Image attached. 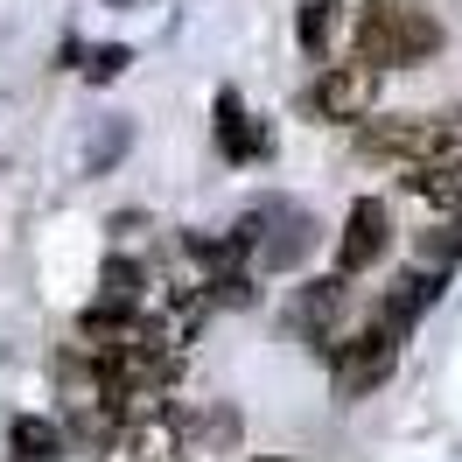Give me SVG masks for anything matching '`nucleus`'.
<instances>
[{"label": "nucleus", "instance_id": "nucleus-2", "mask_svg": "<svg viewBox=\"0 0 462 462\" xmlns=\"http://www.w3.org/2000/svg\"><path fill=\"white\" fill-rule=\"evenodd\" d=\"M357 154L400 162V169H434V162H456V126L428 113H385L372 126H357Z\"/></svg>", "mask_w": 462, "mask_h": 462}, {"label": "nucleus", "instance_id": "nucleus-11", "mask_svg": "<svg viewBox=\"0 0 462 462\" xmlns=\"http://www.w3.org/2000/svg\"><path fill=\"white\" fill-rule=\"evenodd\" d=\"M406 189L434 210H462V162H434V169H406Z\"/></svg>", "mask_w": 462, "mask_h": 462}, {"label": "nucleus", "instance_id": "nucleus-6", "mask_svg": "<svg viewBox=\"0 0 462 462\" xmlns=\"http://www.w3.org/2000/svg\"><path fill=\"white\" fill-rule=\"evenodd\" d=\"M441 288H448V273L413 266V273H400V281L385 288V301H378V316H372V322L385 329V337H406V329H413V322H420L434 301H441Z\"/></svg>", "mask_w": 462, "mask_h": 462}, {"label": "nucleus", "instance_id": "nucleus-10", "mask_svg": "<svg viewBox=\"0 0 462 462\" xmlns=\"http://www.w3.org/2000/svg\"><path fill=\"white\" fill-rule=\"evenodd\" d=\"M344 288H350L344 273H322V281H309V288L294 294V322L316 337V350L329 344V337H322V316H337V309H344Z\"/></svg>", "mask_w": 462, "mask_h": 462}, {"label": "nucleus", "instance_id": "nucleus-12", "mask_svg": "<svg viewBox=\"0 0 462 462\" xmlns=\"http://www.w3.org/2000/svg\"><path fill=\"white\" fill-rule=\"evenodd\" d=\"M231 434H238V413H189L182 434H175V448H182V456H197V448H225Z\"/></svg>", "mask_w": 462, "mask_h": 462}, {"label": "nucleus", "instance_id": "nucleus-16", "mask_svg": "<svg viewBox=\"0 0 462 462\" xmlns=\"http://www.w3.org/2000/svg\"><path fill=\"white\" fill-rule=\"evenodd\" d=\"M126 63H134V50H126V42H106V50H91L85 78H91V85H106V78H119Z\"/></svg>", "mask_w": 462, "mask_h": 462}, {"label": "nucleus", "instance_id": "nucleus-13", "mask_svg": "<svg viewBox=\"0 0 462 462\" xmlns=\"http://www.w3.org/2000/svg\"><path fill=\"white\" fill-rule=\"evenodd\" d=\"M329 29H337V7H329V0H301L294 35H301V50H309V57H322V63H329Z\"/></svg>", "mask_w": 462, "mask_h": 462}, {"label": "nucleus", "instance_id": "nucleus-5", "mask_svg": "<svg viewBox=\"0 0 462 462\" xmlns=\"http://www.w3.org/2000/svg\"><path fill=\"white\" fill-rule=\"evenodd\" d=\"M385 245H393V210H385V197H357L344 217V238H337V273H365V266L385 260Z\"/></svg>", "mask_w": 462, "mask_h": 462}, {"label": "nucleus", "instance_id": "nucleus-8", "mask_svg": "<svg viewBox=\"0 0 462 462\" xmlns=\"http://www.w3.org/2000/svg\"><path fill=\"white\" fill-rule=\"evenodd\" d=\"M70 448V428H57L50 413H22L14 428H7V456L14 462H57Z\"/></svg>", "mask_w": 462, "mask_h": 462}, {"label": "nucleus", "instance_id": "nucleus-3", "mask_svg": "<svg viewBox=\"0 0 462 462\" xmlns=\"http://www.w3.org/2000/svg\"><path fill=\"white\" fill-rule=\"evenodd\" d=\"M309 119H322V126H372V106H378V70L372 63H322L316 85H309Z\"/></svg>", "mask_w": 462, "mask_h": 462}, {"label": "nucleus", "instance_id": "nucleus-14", "mask_svg": "<svg viewBox=\"0 0 462 462\" xmlns=\"http://www.w3.org/2000/svg\"><path fill=\"white\" fill-rule=\"evenodd\" d=\"M420 253H428V266H434V273H448V266L462 260V217H448V225H434Z\"/></svg>", "mask_w": 462, "mask_h": 462}, {"label": "nucleus", "instance_id": "nucleus-9", "mask_svg": "<svg viewBox=\"0 0 462 462\" xmlns=\"http://www.w3.org/2000/svg\"><path fill=\"white\" fill-rule=\"evenodd\" d=\"M273 217H281V238H260V260L273 266V273H288V266H301L316 253V225H309L301 210H288V203H273Z\"/></svg>", "mask_w": 462, "mask_h": 462}, {"label": "nucleus", "instance_id": "nucleus-4", "mask_svg": "<svg viewBox=\"0 0 462 462\" xmlns=\"http://www.w3.org/2000/svg\"><path fill=\"white\" fill-rule=\"evenodd\" d=\"M322 365L337 372V385H344L350 400H365L372 385H385L393 378V365H400V337H385V329H357V337H337V344H322Z\"/></svg>", "mask_w": 462, "mask_h": 462}, {"label": "nucleus", "instance_id": "nucleus-17", "mask_svg": "<svg viewBox=\"0 0 462 462\" xmlns=\"http://www.w3.org/2000/svg\"><path fill=\"white\" fill-rule=\"evenodd\" d=\"M260 462H273V456H260Z\"/></svg>", "mask_w": 462, "mask_h": 462}, {"label": "nucleus", "instance_id": "nucleus-1", "mask_svg": "<svg viewBox=\"0 0 462 462\" xmlns=\"http://www.w3.org/2000/svg\"><path fill=\"white\" fill-rule=\"evenodd\" d=\"M441 22L428 7H393V0H372L365 22H357V63L372 70H420L428 57H441Z\"/></svg>", "mask_w": 462, "mask_h": 462}, {"label": "nucleus", "instance_id": "nucleus-15", "mask_svg": "<svg viewBox=\"0 0 462 462\" xmlns=\"http://www.w3.org/2000/svg\"><path fill=\"white\" fill-rule=\"evenodd\" d=\"M203 301H210V309H245V301H253V281H245V273H210V281H203Z\"/></svg>", "mask_w": 462, "mask_h": 462}, {"label": "nucleus", "instance_id": "nucleus-7", "mask_svg": "<svg viewBox=\"0 0 462 462\" xmlns=\"http://www.w3.org/2000/svg\"><path fill=\"white\" fill-rule=\"evenodd\" d=\"M210 119H217V154H225V162H266V154H273L266 126H253V113H245L238 91H217Z\"/></svg>", "mask_w": 462, "mask_h": 462}]
</instances>
